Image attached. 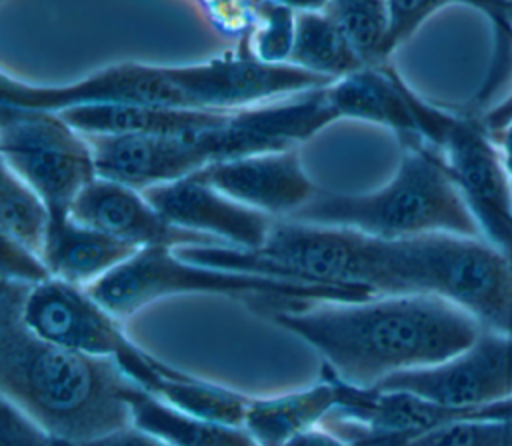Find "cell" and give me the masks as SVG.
<instances>
[{
  "label": "cell",
  "mask_w": 512,
  "mask_h": 446,
  "mask_svg": "<svg viewBox=\"0 0 512 446\" xmlns=\"http://www.w3.org/2000/svg\"><path fill=\"white\" fill-rule=\"evenodd\" d=\"M268 318L318 350L326 366L356 386H376L392 374L440 364L484 330L464 308L426 294L312 302Z\"/></svg>",
  "instance_id": "6da1fadb"
},
{
  "label": "cell",
  "mask_w": 512,
  "mask_h": 446,
  "mask_svg": "<svg viewBox=\"0 0 512 446\" xmlns=\"http://www.w3.org/2000/svg\"><path fill=\"white\" fill-rule=\"evenodd\" d=\"M30 284L2 280L0 388L48 432L78 444L132 424L130 396L138 388L110 358H98L38 338L22 318Z\"/></svg>",
  "instance_id": "7a4b0ae2"
},
{
  "label": "cell",
  "mask_w": 512,
  "mask_h": 446,
  "mask_svg": "<svg viewBox=\"0 0 512 446\" xmlns=\"http://www.w3.org/2000/svg\"><path fill=\"white\" fill-rule=\"evenodd\" d=\"M292 220L340 226L382 240L424 234L482 238L480 228L452 180L442 154L424 144H404L392 178L368 194H318Z\"/></svg>",
  "instance_id": "3957f363"
},
{
  "label": "cell",
  "mask_w": 512,
  "mask_h": 446,
  "mask_svg": "<svg viewBox=\"0 0 512 446\" xmlns=\"http://www.w3.org/2000/svg\"><path fill=\"white\" fill-rule=\"evenodd\" d=\"M378 296L426 294L512 334V262L484 238L424 234L378 240Z\"/></svg>",
  "instance_id": "277c9868"
},
{
  "label": "cell",
  "mask_w": 512,
  "mask_h": 446,
  "mask_svg": "<svg viewBox=\"0 0 512 446\" xmlns=\"http://www.w3.org/2000/svg\"><path fill=\"white\" fill-rule=\"evenodd\" d=\"M88 292L116 318H128L144 306L178 294H214L254 304L266 318L312 302H360L376 296L368 288L310 284L220 270L190 262L174 248H140L124 264L88 286Z\"/></svg>",
  "instance_id": "5b68a950"
},
{
  "label": "cell",
  "mask_w": 512,
  "mask_h": 446,
  "mask_svg": "<svg viewBox=\"0 0 512 446\" xmlns=\"http://www.w3.org/2000/svg\"><path fill=\"white\" fill-rule=\"evenodd\" d=\"M0 152L2 166L46 202L52 220L68 218L98 176L88 138L58 110L0 104Z\"/></svg>",
  "instance_id": "8992f818"
},
{
  "label": "cell",
  "mask_w": 512,
  "mask_h": 446,
  "mask_svg": "<svg viewBox=\"0 0 512 446\" xmlns=\"http://www.w3.org/2000/svg\"><path fill=\"white\" fill-rule=\"evenodd\" d=\"M22 318L28 330L50 344L114 360L132 382L150 394L162 378L180 370L138 348L124 334L120 318L84 286L58 278L32 286L22 306Z\"/></svg>",
  "instance_id": "52a82bcc"
},
{
  "label": "cell",
  "mask_w": 512,
  "mask_h": 446,
  "mask_svg": "<svg viewBox=\"0 0 512 446\" xmlns=\"http://www.w3.org/2000/svg\"><path fill=\"white\" fill-rule=\"evenodd\" d=\"M0 102L58 112L86 104L194 108L178 66L144 62H116L60 86L26 84L2 72Z\"/></svg>",
  "instance_id": "ba28073f"
},
{
  "label": "cell",
  "mask_w": 512,
  "mask_h": 446,
  "mask_svg": "<svg viewBox=\"0 0 512 446\" xmlns=\"http://www.w3.org/2000/svg\"><path fill=\"white\" fill-rule=\"evenodd\" d=\"M480 234L512 262V184L500 150L472 112H452L438 144Z\"/></svg>",
  "instance_id": "9c48e42d"
},
{
  "label": "cell",
  "mask_w": 512,
  "mask_h": 446,
  "mask_svg": "<svg viewBox=\"0 0 512 446\" xmlns=\"http://www.w3.org/2000/svg\"><path fill=\"white\" fill-rule=\"evenodd\" d=\"M338 120L328 102L326 86L228 110L224 120L200 134H192L208 164L254 154L294 150L316 132Z\"/></svg>",
  "instance_id": "30bf717a"
},
{
  "label": "cell",
  "mask_w": 512,
  "mask_h": 446,
  "mask_svg": "<svg viewBox=\"0 0 512 446\" xmlns=\"http://www.w3.org/2000/svg\"><path fill=\"white\" fill-rule=\"evenodd\" d=\"M376 388L410 392L454 408L512 400V334L484 328L456 356L434 366L392 374Z\"/></svg>",
  "instance_id": "8fae6325"
},
{
  "label": "cell",
  "mask_w": 512,
  "mask_h": 446,
  "mask_svg": "<svg viewBox=\"0 0 512 446\" xmlns=\"http://www.w3.org/2000/svg\"><path fill=\"white\" fill-rule=\"evenodd\" d=\"M144 196L172 224L226 246L260 248L274 222L272 216L226 196L198 172L148 188Z\"/></svg>",
  "instance_id": "7c38bea8"
},
{
  "label": "cell",
  "mask_w": 512,
  "mask_h": 446,
  "mask_svg": "<svg viewBox=\"0 0 512 446\" xmlns=\"http://www.w3.org/2000/svg\"><path fill=\"white\" fill-rule=\"evenodd\" d=\"M70 216L136 248L226 246L210 236L172 224L148 202L144 192L100 176L80 192Z\"/></svg>",
  "instance_id": "4fadbf2b"
},
{
  "label": "cell",
  "mask_w": 512,
  "mask_h": 446,
  "mask_svg": "<svg viewBox=\"0 0 512 446\" xmlns=\"http://www.w3.org/2000/svg\"><path fill=\"white\" fill-rule=\"evenodd\" d=\"M198 174L226 196L272 218H290L320 190L306 174L296 148L214 162Z\"/></svg>",
  "instance_id": "5bb4252c"
},
{
  "label": "cell",
  "mask_w": 512,
  "mask_h": 446,
  "mask_svg": "<svg viewBox=\"0 0 512 446\" xmlns=\"http://www.w3.org/2000/svg\"><path fill=\"white\" fill-rule=\"evenodd\" d=\"M86 138L92 146L96 174L140 192L208 166L192 136L92 134Z\"/></svg>",
  "instance_id": "9a60e30c"
},
{
  "label": "cell",
  "mask_w": 512,
  "mask_h": 446,
  "mask_svg": "<svg viewBox=\"0 0 512 446\" xmlns=\"http://www.w3.org/2000/svg\"><path fill=\"white\" fill-rule=\"evenodd\" d=\"M412 86L390 64L364 66L326 86V96L338 120L352 118L388 128L398 142H422L410 104Z\"/></svg>",
  "instance_id": "2e32d148"
},
{
  "label": "cell",
  "mask_w": 512,
  "mask_h": 446,
  "mask_svg": "<svg viewBox=\"0 0 512 446\" xmlns=\"http://www.w3.org/2000/svg\"><path fill=\"white\" fill-rule=\"evenodd\" d=\"M138 250L140 248L124 240L68 216L50 222L42 260L52 278L88 288L124 264Z\"/></svg>",
  "instance_id": "e0dca14e"
},
{
  "label": "cell",
  "mask_w": 512,
  "mask_h": 446,
  "mask_svg": "<svg viewBox=\"0 0 512 446\" xmlns=\"http://www.w3.org/2000/svg\"><path fill=\"white\" fill-rule=\"evenodd\" d=\"M82 134H148L192 136L218 126L228 110L172 108V106H120L86 104L60 110Z\"/></svg>",
  "instance_id": "ac0fdd59"
},
{
  "label": "cell",
  "mask_w": 512,
  "mask_h": 446,
  "mask_svg": "<svg viewBox=\"0 0 512 446\" xmlns=\"http://www.w3.org/2000/svg\"><path fill=\"white\" fill-rule=\"evenodd\" d=\"M336 402V384L322 372V380L304 390L250 396L242 426L258 446H286L298 434L320 426L334 412Z\"/></svg>",
  "instance_id": "d6986e66"
},
{
  "label": "cell",
  "mask_w": 512,
  "mask_h": 446,
  "mask_svg": "<svg viewBox=\"0 0 512 446\" xmlns=\"http://www.w3.org/2000/svg\"><path fill=\"white\" fill-rule=\"evenodd\" d=\"M132 426L172 446H258L244 426H230L192 416L166 400L136 388L128 400Z\"/></svg>",
  "instance_id": "ffe728a7"
},
{
  "label": "cell",
  "mask_w": 512,
  "mask_h": 446,
  "mask_svg": "<svg viewBox=\"0 0 512 446\" xmlns=\"http://www.w3.org/2000/svg\"><path fill=\"white\" fill-rule=\"evenodd\" d=\"M288 64L328 82L346 78L366 66L342 26L324 8L296 10V32Z\"/></svg>",
  "instance_id": "44dd1931"
},
{
  "label": "cell",
  "mask_w": 512,
  "mask_h": 446,
  "mask_svg": "<svg viewBox=\"0 0 512 446\" xmlns=\"http://www.w3.org/2000/svg\"><path fill=\"white\" fill-rule=\"evenodd\" d=\"M154 396L192 416L230 426L244 424L246 406L250 402V396L246 394L200 380L184 370L162 378Z\"/></svg>",
  "instance_id": "7402d4cb"
},
{
  "label": "cell",
  "mask_w": 512,
  "mask_h": 446,
  "mask_svg": "<svg viewBox=\"0 0 512 446\" xmlns=\"http://www.w3.org/2000/svg\"><path fill=\"white\" fill-rule=\"evenodd\" d=\"M52 214L46 202L12 170L2 166L0 228L2 238L12 240L42 256L50 232Z\"/></svg>",
  "instance_id": "603a6c76"
},
{
  "label": "cell",
  "mask_w": 512,
  "mask_h": 446,
  "mask_svg": "<svg viewBox=\"0 0 512 446\" xmlns=\"http://www.w3.org/2000/svg\"><path fill=\"white\" fill-rule=\"evenodd\" d=\"M366 66L386 64L394 52L390 42L388 0H324Z\"/></svg>",
  "instance_id": "cb8c5ba5"
},
{
  "label": "cell",
  "mask_w": 512,
  "mask_h": 446,
  "mask_svg": "<svg viewBox=\"0 0 512 446\" xmlns=\"http://www.w3.org/2000/svg\"><path fill=\"white\" fill-rule=\"evenodd\" d=\"M296 32V8L282 0H262L256 10L248 50L262 62L288 64Z\"/></svg>",
  "instance_id": "d4e9b609"
},
{
  "label": "cell",
  "mask_w": 512,
  "mask_h": 446,
  "mask_svg": "<svg viewBox=\"0 0 512 446\" xmlns=\"http://www.w3.org/2000/svg\"><path fill=\"white\" fill-rule=\"evenodd\" d=\"M462 4L482 12L490 22H494L500 14L504 0H388L390 12V42L396 50L404 44L432 14L438 10Z\"/></svg>",
  "instance_id": "484cf974"
},
{
  "label": "cell",
  "mask_w": 512,
  "mask_h": 446,
  "mask_svg": "<svg viewBox=\"0 0 512 446\" xmlns=\"http://www.w3.org/2000/svg\"><path fill=\"white\" fill-rule=\"evenodd\" d=\"M506 420H458L408 438L402 446H504Z\"/></svg>",
  "instance_id": "4316f807"
},
{
  "label": "cell",
  "mask_w": 512,
  "mask_h": 446,
  "mask_svg": "<svg viewBox=\"0 0 512 446\" xmlns=\"http://www.w3.org/2000/svg\"><path fill=\"white\" fill-rule=\"evenodd\" d=\"M0 446H80L78 442L44 430L8 400H2Z\"/></svg>",
  "instance_id": "83f0119b"
},
{
  "label": "cell",
  "mask_w": 512,
  "mask_h": 446,
  "mask_svg": "<svg viewBox=\"0 0 512 446\" xmlns=\"http://www.w3.org/2000/svg\"><path fill=\"white\" fill-rule=\"evenodd\" d=\"M48 278L52 274L40 254L2 238V280L36 286Z\"/></svg>",
  "instance_id": "f1b7e54d"
},
{
  "label": "cell",
  "mask_w": 512,
  "mask_h": 446,
  "mask_svg": "<svg viewBox=\"0 0 512 446\" xmlns=\"http://www.w3.org/2000/svg\"><path fill=\"white\" fill-rule=\"evenodd\" d=\"M80 446H172V444H168V442L160 440L158 436L148 434V432L130 424L126 428H120V430L110 432L102 438L84 442Z\"/></svg>",
  "instance_id": "f546056e"
},
{
  "label": "cell",
  "mask_w": 512,
  "mask_h": 446,
  "mask_svg": "<svg viewBox=\"0 0 512 446\" xmlns=\"http://www.w3.org/2000/svg\"><path fill=\"white\" fill-rule=\"evenodd\" d=\"M286 446H356V444L342 438L340 434L332 432L324 424H320V426H314V428L298 434Z\"/></svg>",
  "instance_id": "4dcf8cb0"
},
{
  "label": "cell",
  "mask_w": 512,
  "mask_h": 446,
  "mask_svg": "<svg viewBox=\"0 0 512 446\" xmlns=\"http://www.w3.org/2000/svg\"><path fill=\"white\" fill-rule=\"evenodd\" d=\"M496 42L500 48H508L512 52V0H504L498 20L492 22Z\"/></svg>",
  "instance_id": "1f68e13d"
},
{
  "label": "cell",
  "mask_w": 512,
  "mask_h": 446,
  "mask_svg": "<svg viewBox=\"0 0 512 446\" xmlns=\"http://www.w3.org/2000/svg\"><path fill=\"white\" fill-rule=\"evenodd\" d=\"M500 150V158H502V164H504V170L510 178V184H512V120L492 138Z\"/></svg>",
  "instance_id": "d6a6232c"
},
{
  "label": "cell",
  "mask_w": 512,
  "mask_h": 446,
  "mask_svg": "<svg viewBox=\"0 0 512 446\" xmlns=\"http://www.w3.org/2000/svg\"><path fill=\"white\" fill-rule=\"evenodd\" d=\"M504 446H512V418L506 420V438H504Z\"/></svg>",
  "instance_id": "836d02e7"
}]
</instances>
